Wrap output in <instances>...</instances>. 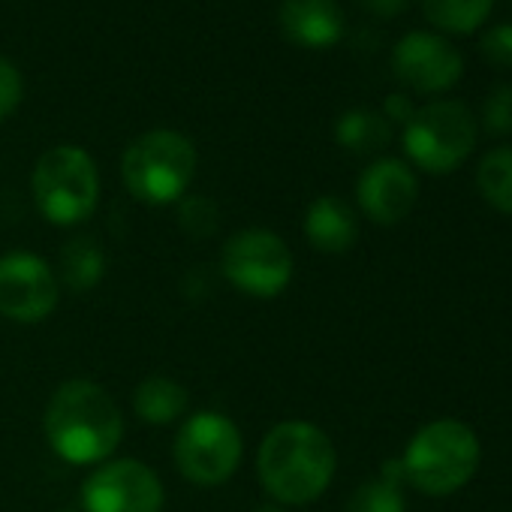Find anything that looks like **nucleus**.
Segmentation results:
<instances>
[{"mask_svg": "<svg viewBox=\"0 0 512 512\" xmlns=\"http://www.w3.org/2000/svg\"><path fill=\"white\" fill-rule=\"evenodd\" d=\"M305 235L323 253H347L359 238V220L344 199L320 196L305 214Z\"/></svg>", "mask_w": 512, "mask_h": 512, "instance_id": "nucleus-14", "label": "nucleus"}, {"mask_svg": "<svg viewBox=\"0 0 512 512\" xmlns=\"http://www.w3.org/2000/svg\"><path fill=\"white\" fill-rule=\"evenodd\" d=\"M392 70L407 88L419 94H440L461 79L464 61L446 37L410 31L392 49Z\"/></svg>", "mask_w": 512, "mask_h": 512, "instance_id": "nucleus-11", "label": "nucleus"}, {"mask_svg": "<svg viewBox=\"0 0 512 512\" xmlns=\"http://www.w3.org/2000/svg\"><path fill=\"white\" fill-rule=\"evenodd\" d=\"M196 175V148L178 130H148L121 157L127 190L148 205L178 202Z\"/></svg>", "mask_w": 512, "mask_h": 512, "instance_id": "nucleus-4", "label": "nucleus"}, {"mask_svg": "<svg viewBox=\"0 0 512 512\" xmlns=\"http://www.w3.org/2000/svg\"><path fill=\"white\" fill-rule=\"evenodd\" d=\"M404 509L407 503H404L401 485L383 476L362 482L347 500V512H404Z\"/></svg>", "mask_w": 512, "mask_h": 512, "instance_id": "nucleus-20", "label": "nucleus"}, {"mask_svg": "<svg viewBox=\"0 0 512 512\" xmlns=\"http://www.w3.org/2000/svg\"><path fill=\"white\" fill-rule=\"evenodd\" d=\"M338 452L332 437L314 422H278L256 452V476L278 506H305L335 479Z\"/></svg>", "mask_w": 512, "mask_h": 512, "instance_id": "nucleus-1", "label": "nucleus"}, {"mask_svg": "<svg viewBox=\"0 0 512 512\" xmlns=\"http://www.w3.org/2000/svg\"><path fill=\"white\" fill-rule=\"evenodd\" d=\"M476 187L491 208L512 217V145L494 148L479 160Z\"/></svg>", "mask_w": 512, "mask_h": 512, "instance_id": "nucleus-17", "label": "nucleus"}, {"mask_svg": "<svg viewBox=\"0 0 512 512\" xmlns=\"http://www.w3.org/2000/svg\"><path fill=\"white\" fill-rule=\"evenodd\" d=\"M25 97V82L10 58H0V121H7Z\"/></svg>", "mask_w": 512, "mask_h": 512, "instance_id": "nucleus-23", "label": "nucleus"}, {"mask_svg": "<svg viewBox=\"0 0 512 512\" xmlns=\"http://www.w3.org/2000/svg\"><path fill=\"white\" fill-rule=\"evenodd\" d=\"M43 428L49 446L70 464H100L124 437L118 404L94 380L61 383L46 407Z\"/></svg>", "mask_w": 512, "mask_h": 512, "instance_id": "nucleus-2", "label": "nucleus"}, {"mask_svg": "<svg viewBox=\"0 0 512 512\" xmlns=\"http://www.w3.org/2000/svg\"><path fill=\"white\" fill-rule=\"evenodd\" d=\"M482 446L470 425L434 419L422 425L404 449V479L431 497L461 491L479 470Z\"/></svg>", "mask_w": 512, "mask_h": 512, "instance_id": "nucleus-3", "label": "nucleus"}, {"mask_svg": "<svg viewBox=\"0 0 512 512\" xmlns=\"http://www.w3.org/2000/svg\"><path fill=\"white\" fill-rule=\"evenodd\" d=\"M476 145V121L458 100H437L413 112L404 124L407 157L434 175L458 169Z\"/></svg>", "mask_w": 512, "mask_h": 512, "instance_id": "nucleus-6", "label": "nucleus"}, {"mask_svg": "<svg viewBox=\"0 0 512 512\" xmlns=\"http://www.w3.org/2000/svg\"><path fill=\"white\" fill-rule=\"evenodd\" d=\"M383 118L386 121H401V124H407L410 118H413V103H410V97L407 94H389L386 97V103H383Z\"/></svg>", "mask_w": 512, "mask_h": 512, "instance_id": "nucleus-25", "label": "nucleus"}, {"mask_svg": "<svg viewBox=\"0 0 512 512\" xmlns=\"http://www.w3.org/2000/svg\"><path fill=\"white\" fill-rule=\"evenodd\" d=\"M133 410L148 425H169L187 410V389L169 377H148L133 392Z\"/></svg>", "mask_w": 512, "mask_h": 512, "instance_id": "nucleus-15", "label": "nucleus"}, {"mask_svg": "<svg viewBox=\"0 0 512 512\" xmlns=\"http://www.w3.org/2000/svg\"><path fill=\"white\" fill-rule=\"evenodd\" d=\"M223 278L253 296V299H275L293 281V253L287 241L272 229H241L235 232L220 253Z\"/></svg>", "mask_w": 512, "mask_h": 512, "instance_id": "nucleus-7", "label": "nucleus"}, {"mask_svg": "<svg viewBox=\"0 0 512 512\" xmlns=\"http://www.w3.org/2000/svg\"><path fill=\"white\" fill-rule=\"evenodd\" d=\"M278 22L302 49H329L344 37V13L335 0H284Z\"/></svg>", "mask_w": 512, "mask_h": 512, "instance_id": "nucleus-13", "label": "nucleus"}, {"mask_svg": "<svg viewBox=\"0 0 512 512\" xmlns=\"http://www.w3.org/2000/svg\"><path fill=\"white\" fill-rule=\"evenodd\" d=\"M31 187L40 214L58 226H76L88 220L100 202L97 163L79 145L49 148L34 166Z\"/></svg>", "mask_w": 512, "mask_h": 512, "instance_id": "nucleus-5", "label": "nucleus"}, {"mask_svg": "<svg viewBox=\"0 0 512 512\" xmlns=\"http://www.w3.org/2000/svg\"><path fill=\"white\" fill-rule=\"evenodd\" d=\"M335 139L353 154H374L389 145L392 127L374 109H350L335 124Z\"/></svg>", "mask_w": 512, "mask_h": 512, "instance_id": "nucleus-16", "label": "nucleus"}, {"mask_svg": "<svg viewBox=\"0 0 512 512\" xmlns=\"http://www.w3.org/2000/svg\"><path fill=\"white\" fill-rule=\"evenodd\" d=\"M241 452H244V443H241L235 422L214 410H202L190 416L181 425L175 446H172L181 476L199 488L223 485L238 470Z\"/></svg>", "mask_w": 512, "mask_h": 512, "instance_id": "nucleus-8", "label": "nucleus"}, {"mask_svg": "<svg viewBox=\"0 0 512 512\" xmlns=\"http://www.w3.org/2000/svg\"><path fill=\"white\" fill-rule=\"evenodd\" d=\"M82 506L85 512H160L163 482L148 464L136 458H115L85 479Z\"/></svg>", "mask_w": 512, "mask_h": 512, "instance_id": "nucleus-9", "label": "nucleus"}, {"mask_svg": "<svg viewBox=\"0 0 512 512\" xmlns=\"http://www.w3.org/2000/svg\"><path fill=\"white\" fill-rule=\"evenodd\" d=\"M256 512H287V509H284V506H278V503H272V506H260Z\"/></svg>", "mask_w": 512, "mask_h": 512, "instance_id": "nucleus-27", "label": "nucleus"}, {"mask_svg": "<svg viewBox=\"0 0 512 512\" xmlns=\"http://www.w3.org/2000/svg\"><path fill=\"white\" fill-rule=\"evenodd\" d=\"M178 220H181V226H184L190 235L205 238V235H211L214 226H217V205H214L211 199H205V196H190V199L181 202Z\"/></svg>", "mask_w": 512, "mask_h": 512, "instance_id": "nucleus-22", "label": "nucleus"}, {"mask_svg": "<svg viewBox=\"0 0 512 512\" xmlns=\"http://www.w3.org/2000/svg\"><path fill=\"white\" fill-rule=\"evenodd\" d=\"M494 7V0H422L425 19L452 34H470Z\"/></svg>", "mask_w": 512, "mask_h": 512, "instance_id": "nucleus-19", "label": "nucleus"}, {"mask_svg": "<svg viewBox=\"0 0 512 512\" xmlns=\"http://www.w3.org/2000/svg\"><path fill=\"white\" fill-rule=\"evenodd\" d=\"M482 55L494 64V67H506L512 70V22L494 25L485 37H482Z\"/></svg>", "mask_w": 512, "mask_h": 512, "instance_id": "nucleus-24", "label": "nucleus"}, {"mask_svg": "<svg viewBox=\"0 0 512 512\" xmlns=\"http://www.w3.org/2000/svg\"><path fill=\"white\" fill-rule=\"evenodd\" d=\"M67 512H73V509H67Z\"/></svg>", "mask_w": 512, "mask_h": 512, "instance_id": "nucleus-28", "label": "nucleus"}, {"mask_svg": "<svg viewBox=\"0 0 512 512\" xmlns=\"http://www.w3.org/2000/svg\"><path fill=\"white\" fill-rule=\"evenodd\" d=\"M482 121L485 130L494 136L512 133V85H497L482 103Z\"/></svg>", "mask_w": 512, "mask_h": 512, "instance_id": "nucleus-21", "label": "nucleus"}, {"mask_svg": "<svg viewBox=\"0 0 512 512\" xmlns=\"http://www.w3.org/2000/svg\"><path fill=\"white\" fill-rule=\"evenodd\" d=\"M61 272L70 290L76 293H88L100 284L103 272H106V260L103 250L91 241V238H76L64 247L61 256Z\"/></svg>", "mask_w": 512, "mask_h": 512, "instance_id": "nucleus-18", "label": "nucleus"}, {"mask_svg": "<svg viewBox=\"0 0 512 512\" xmlns=\"http://www.w3.org/2000/svg\"><path fill=\"white\" fill-rule=\"evenodd\" d=\"M416 196H419V181L413 169L392 157L374 160L359 175V184H356V199L362 211L380 226L401 223L413 211Z\"/></svg>", "mask_w": 512, "mask_h": 512, "instance_id": "nucleus-12", "label": "nucleus"}, {"mask_svg": "<svg viewBox=\"0 0 512 512\" xmlns=\"http://www.w3.org/2000/svg\"><path fill=\"white\" fill-rule=\"evenodd\" d=\"M58 308V281L37 253L0 256V317L43 323Z\"/></svg>", "mask_w": 512, "mask_h": 512, "instance_id": "nucleus-10", "label": "nucleus"}, {"mask_svg": "<svg viewBox=\"0 0 512 512\" xmlns=\"http://www.w3.org/2000/svg\"><path fill=\"white\" fill-rule=\"evenodd\" d=\"M359 4H362L368 13L380 16V19H392V16H398V13L407 7V0H359Z\"/></svg>", "mask_w": 512, "mask_h": 512, "instance_id": "nucleus-26", "label": "nucleus"}]
</instances>
